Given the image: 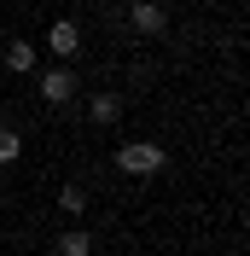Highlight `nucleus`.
<instances>
[{
    "instance_id": "obj_6",
    "label": "nucleus",
    "mask_w": 250,
    "mask_h": 256,
    "mask_svg": "<svg viewBox=\"0 0 250 256\" xmlns=\"http://www.w3.org/2000/svg\"><path fill=\"white\" fill-rule=\"evenodd\" d=\"M88 116H94V122H116V116H122V99H116V94H94V99H88Z\"/></svg>"
},
{
    "instance_id": "obj_9",
    "label": "nucleus",
    "mask_w": 250,
    "mask_h": 256,
    "mask_svg": "<svg viewBox=\"0 0 250 256\" xmlns=\"http://www.w3.org/2000/svg\"><path fill=\"white\" fill-rule=\"evenodd\" d=\"M58 210H64V216H82V210H88V192H82L76 180H70V186L58 192Z\"/></svg>"
},
{
    "instance_id": "obj_5",
    "label": "nucleus",
    "mask_w": 250,
    "mask_h": 256,
    "mask_svg": "<svg viewBox=\"0 0 250 256\" xmlns=\"http://www.w3.org/2000/svg\"><path fill=\"white\" fill-rule=\"evenodd\" d=\"M30 64H35V47L24 41V35L6 41V70H12V76H30Z\"/></svg>"
},
{
    "instance_id": "obj_4",
    "label": "nucleus",
    "mask_w": 250,
    "mask_h": 256,
    "mask_svg": "<svg viewBox=\"0 0 250 256\" xmlns=\"http://www.w3.org/2000/svg\"><path fill=\"white\" fill-rule=\"evenodd\" d=\"M47 47L58 52V58H70V52L82 47V30H76V18H58V24H52V35H47Z\"/></svg>"
},
{
    "instance_id": "obj_8",
    "label": "nucleus",
    "mask_w": 250,
    "mask_h": 256,
    "mask_svg": "<svg viewBox=\"0 0 250 256\" xmlns=\"http://www.w3.org/2000/svg\"><path fill=\"white\" fill-rule=\"evenodd\" d=\"M24 158V134L18 128H0V163H18Z\"/></svg>"
},
{
    "instance_id": "obj_3",
    "label": "nucleus",
    "mask_w": 250,
    "mask_h": 256,
    "mask_svg": "<svg viewBox=\"0 0 250 256\" xmlns=\"http://www.w3.org/2000/svg\"><path fill=\"white\" fill-rule=\"evenodd\" d=\"M128 24L140 35H169V12H163L157 0H134V6H128Z\"/></svg>"
},
{
    "instance_id": "obj_7",
    "label": "nucleus",
    "mask_w": 250,
    "mask_h": 256,
    "mask_svg": "<svg viewBox=\"0 0 250 256\" xmlns=\"http://www.w3.org/2000/svg\"><path fill=\"white\" fill-rule=\"evenodd\" d=\"M94 250V239L82 233V227H70V233H58V256H88Z\"/></svg>"
},
{
    "instance_id": "obj_1",
    "label": "nucleus",
    "mask_w": 250,
    "mask_h": 256,
    "mask_svg": "<svg viewBox=\"0 0 250 256\" xmlns=\"http://www.w3.org/2000/svg\"><path fill=\"white\" fill-rule=\"evenodd\" d=\"M163 163H169V152H163V146H152V140H128L122 152H116V169H122V175H157V169H163Z\"/></svg>"
},
{
    "instance_id": "obj_2",
    "label": "nucleus",
    "mask_w": 250,
    "mask_h": 256,
    "mask_svg": "<svg viewBox=\"0 0 250 256\" xmlns=\"http://www.w3.org/2000/svg\"><path fill=\"white\" fill-rule=\"evenodd\" d=\"M41 99H47V105H70V99H76V70H70V64L41 70Z\"/></svg>"
}]
</instances>
